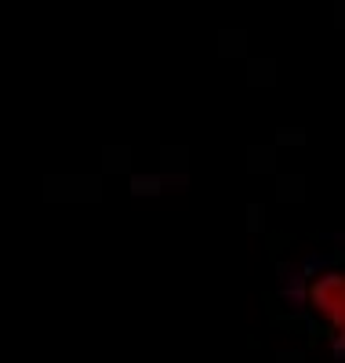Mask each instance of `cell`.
<instances>
[{"label": "cell", "mask_w": 345, "mask_h": 363, "mask_svg": "<svg viewBox=\"0 0 345 363\" xmlns=\"http://www.w3.org/2000/svg\"><path fill=\"white\" fill-rule=\"evenodd\" d=\"M305 309L312 313L338 359H345V265H327L305 280Z\"/></svg>", "instance_id": "cell-1"}]
</instances>
